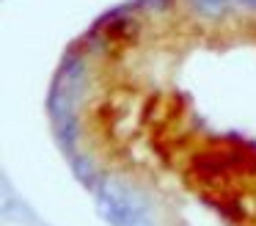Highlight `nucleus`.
Wrapping results in <instances>:
<instances>
[{
    "instance_id": "obj_2",
    "label": "nucleus",
    "mask_w": 256,
    "mask_h": 226,
    "mask_svg": "<svg viewBox=\"0 0 256 226\" xmlns=\"http://www.w3.org/2000/svg\"><path fill=\"white\" fill-rule=\"evenodd\" d=\"M56 127H58V141L64 143L66 149H72L74 146V138H78V130H74V116L72 113H61L58 116V121H56Z\"/></svg>"
},
{
    "instance_id": "obj_1",
    "label": "nucleus",
    "mask_w": 256,
    "mask_h": 226,
    "mask_svg": "<svg viewBox=\"0 0 256 226\" xmlns=\"http://www.w3.org/2000/svg\"><path fill=\"white\" fill-rule=\"evenodd\" d=\"M100 207L113 226H154L140 209V204L127 196V187L116 182L100 185Z\"/></svg>"
},
{
    "instance_id": "obj_3",
    "label": "nucleus",
    "mask_w": 256,
    "mask_h": 226,
    "mask_svg": "<svg viewBox=\"0 0 256 226\" xmlns=\"http://www.w3.org/2000/svg\"><path fill=\"white\" fill-rule=\"evenodd\" d=\"M74 171H78V176H80L83 182H88V185L94 182V176H91V165L86 163V160H80V163H74Z\"/></svg>"
}]
</instances>
